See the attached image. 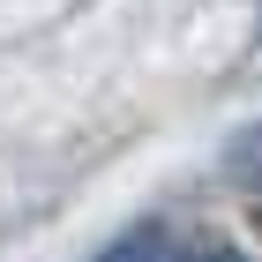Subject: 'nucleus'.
Masks as SVG:
<instances>
[{"mask_svg":"<svg viewBox=\"0 0 262 262\" xmlns=\"http://www.w3.org/2000/svg\"><path fill=\"white\" fill-rule=\"evenodd\" d=\"M90 262H172V232L158 217H142V225H127L120 240H105Z\"/></svg>","mask_w":262,"mask_h":262,"instance_id":"obj_1","label":"nucleus"},{"mask_svg":"<svg viewBox=\"0 0 262 262\" xmlns=\"http://www.w3.org/2000/svg\"><path fill=\"white\" fill-rule=\"evenodd\" d=\"M225 172H232L247 195H262V120H247L240 135L225 142Z\"/></svg>","mask_w":262,"mask_h":262,"instance_id":"obj_2","label":"nucleus"},{"mask_svg":"<svg viewBox=\"0 0 262 262\" xmlns=\"http://www.w3.org/2000/svg\"><path fill=\"white\" fill-rule=\"evenodd\" d=\"M172 262H255V255L225 232H187V240H172Z\"/></svg>","mask_w":262,"mask_h":262,"instance_id":"obj_3","label":"nucleus"}]
</instances>
